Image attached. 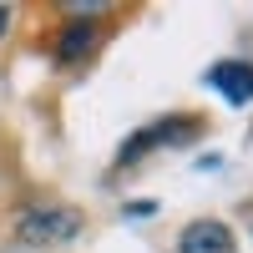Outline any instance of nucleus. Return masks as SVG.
<instances>
[{"mask_svg":"<svg viewBox=\"0 0 253 253\" xmlns=\"http://www.w3.org/2000/svg\"><path fill=\"white\" fill-rule=\"evenodd\" d=\"M81 228H86V218H81L71 203L36 198V203H20L10 213V243L26 248V253H51V248L76 243Z\"/></svg>","mask_w":253,"mask_h":253,"instance_id":"f257e3e1","label":"nucleus"},{"mask_svg":"<svg viewBox=\"0 0 253 253\" xmlns=\"http://www.w3.org/2000/svg\"><path fill=\"white\" fill-rule=\"evenodd\" d=\"M107 41V20H86V15H61L51 31V61L56 66H86Z\"/></svg>","mask_w":253,"mask_h":253,"instance_id":"f03ea898","label":"nucleus"},{"mask_svg":"<svg viewBox=\"0 0 253 253\" xmlns=\"http://www.w3.org/2000/svg\"><path fill=\"white\" fill-rule=\"evenodd\" d=\"M198 132H203V117H198V112L162 117V122H152V126H142V132L122 147V157H117V162L126 167V162H137L142 152H157V147H182V142H193Z\"/></svg>","mask_w":253,"mask_h":253,"instance_id":"7ed1b4c3","label":"nucleus"},{"mask_svg":"<svg viewBox=\"0 0 253 253\" xmlns=\"http://www.w3.org/2000/svg\"><path fill=\"white\" fill-rule=\"evenodd\" d=\"M208 86H213L228 107H248L253 101V61L248 56H223L208 66Z\"/></svg>","mask_w":253,"mask_h":253,"instance_id":"20e7f679","label":"nucleus"},{"mask_svg":"<svg viewBox=\"0 0 253 253\" xmlns=\"http://www.w3.org/2000/svg\"><path fill=\"white\" fill-rule=\"evenodd\" d=\"M233 248H238V238L223 218H193L177 233V253H233Z\"/></svg>","mask_w":253,"mask_h":253,"instance_id":"39448f33","label":"nucleus"},{"mask_svg":"<svg viewBox=\"0 0 253 253\" xmlns=\"http://www.w3.org/2000/svg\"><path fill=\"white\" fill-rule=\"evenodd\" d=\"M122 213H126V218H152V213H157V203H152V198H137V203H126Z\"/></svg>","mask_w":253,"mask_h":253,"instance_id":"423d86ee","label":"nucleus"},{"mask_svg":"<svg viewBox=\"0 0 253 253\" xmlns=\"http://www.w3.org/2000/svg\"><path fill=\"white\" fill-rule=\"evenodd\" d=\"M10 26H15V5H0V41L10 36Z\"/></svg>","mask_w":253,"mask_h":253,"instance_id":"0eeeda50","label":"nucleus"}]
</instances>
